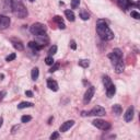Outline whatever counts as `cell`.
Here are the masks:
<instances>
[{
    "mask_svg": "<svg viewBox=\"0 0 140 140\" xmlns=\"http://www.w3.org/2000/svg\"><path fill=\"white\" fill-rule=\"evenodd\" d=\"M96 32L100 35V37L103 41H111L114 38V33L112 32V30L108 27L105 21L99 20L96 25Z\"/></svg>",
    "mask_w": 140,
    "mask_h": 140,
    "instance_id": "1",
    "label": "cell"
},
{
    "mask_svg": "<svg viewBox=\"0 0 140 140\" xmlns=\"http://www.w3.org/2000/svg\"><path fill=\"white\" fill-rule=\"evenodd\" d=\"M12 12L15 16L20 18V19H24L27 15V10L25 9L22 2L18 1V0H14L13 5H12Z\"/></svg>",
    "mask_w": 140,
    "mask_h": 140,
    "instance_id": "2",
    "label": "cell"
},
{
    "mask_svg": "<svg viewBox=\"0 0 140 140\" xmlns=\"http://www.w3.org/2000/svg\"><path fill=\"white\" fill-rule=\"evenodd\" d=\"M108 57L112 60L114 66L123 63V53H121V51L119 49V48H115V49L108 55Z\"/></svg>",
    "mask_w": 140,
    "mask_h": 140,
    "instance_id": "3",
    "label": "cell"
},
{
    "mask_svg": "<svg viewBox=\"0 0 140 140\" xmlns=\"http://www.w3.org/2000/svg\"><path fill=\"white\" fill-rule=\"evenodd\" d=\"M30 31L34 35L44 34L46 32V25L45 24H42V23H34V24H32V26L30 27Z\"/></svg>",
    "mask_w": 140,
    "mask_h": 140,
    "instance_id": "4",
    "label": "cell"
},
{
    "mask_svg": "<svg viewBox=\"0 0 140 140\" xmlns=\"http://www.w3.org/2000/svg\"><path fill=\"white\" fill-rule=\"evenodd\" d=\"M92 124H93V126L96 127V128L102 129V130H108L111 128V124L107 123L105 120H103V119H95L92 121Z\"/></svg>",
    "mask_w": 140,
    "mask_h": 140,
    "instance_id": "5",
    "label": "cell"
},
{
    "mask_svg": "<svg viewBox=\"0 0 140 140\" xmlns=\"http://www.w3.org/2000/svg\"><path fill=\"white\" fill-rule=\"evenodd\" d=\"M105 114H106L105 108H103V107L100 106V105L94 106V107L89 112V115H92V116H103V115H105Z\"/></svg>",
    "mask_w": 140,
    "mask_h": 140,
    "instance_id": "6",
    "label": "cell"
},
{
    "mask_svg": "<svg viewBox=\"0 0 140 140\" xmlns=\"http://www.w3.org/2000/svg\"><path fill=\"white\" fill-rule=\"evenodd\" d=\"M94 92H95L94 87L88 88L87 92L84 93V96H83V102H84V104H88V103H90V101L92 100V97H93V95H94Z\"/></svg>",
    "mask_w": 140,
    "mask_h": 140,
    "instance_id": "7",
    "label": "cell"
},
{
    "mask_svg": "<svg viewBox=\"0 0 140 140\" xmlns=\"http://www.w3.org/2000/svg\"><path fill=\"white\" fill-rule=\"evenodd\" d=\"M10 18L0 14V30H5L10 25Z\"/></svg>",
    "mask_w": 140,
    "mask_h": 140,
    "instance_id": "8",
    "label": "cell"
},
{
    "mask_svg": "<svg viewBox=\"0 0 140 140\" xmlns=\"http://www.w3.org/2000/svg\"><path fill=\"white\" fill-rule=\"evenodd\" d=\"M37 37H36V43L40 44L42 47L45 46L47 43H48V37H47V35L44 33V34H41V35H36Z\"/></svg>",
    "mask_w": 140,
    "mask_h": 140,
    "instance_id": "9",
    "label": "cell"
},
{
    "mask_svg": "<svg viewBox=\"0 0 140 140\" xmlns=\"http://www.w3.org/2000/svg\"><path fill=\"white\" fill-rule=\"evenodd\" d=\"M124 118H125V121H127V123H129V121L132 120V118H133V107L132 106H129L127 108V111L124 115Z\"/></svg>",
    "mask_w": 140,
    "mask_h": 140,
    "instance_id": "10",
    "label": "cell"
},
{
    "mask_svg": "<svg viewBox=\"0 0 140 140\" xmlns=\"http://www.w3.org/2000/svg\"><path fill=\"white\" fill-rule=\"evenodd\" d=\"M74 125H75V121L74 120H67V121H65V123L61 126H60V131L65 132L67 130H69Z\"/></svg>",
    "mask_w": 140,
    "mask_h": 140,
    "instance_id": "11",
    "label": "cell"
},
{
    "mask_svg": "<svg viewBox=\"0 0 140 140\" xmlns=\"http://www.w3.org/2000/svg\"><path fill=\"white\" fill-rule=\"evenodd\" d=\"M47 87L52 91H58V83L53 79H48L47 80Z\"/></svg>",
    "mask_w": 140,
    "mask_h": 140,
    "instance_id": "12",
    "label": "cell"
},
{
    "mask_svg": "<svg viewBox=\"0 0 140 140\" xmlns=\"http://www.w3.org/2000/svg\"><path fill=\"white\" fill-rule=\"evenodd\" d=\"M14 0H3V10L4 11H12V5H13Z\"/></svg>",
    "mask_w": 140,
    "mask_h": 140,
    "instance_id": "13",
    "label": "cell"
},
{
    "mask_svg": "<svg viewBox=\"0 0 140 140\" xmlns=\"http://www.w3.org/2000/svg\"><path fill=\"white\" fill-rule=\"evenodd\" d=\"M115 93H116V88H115V86L112 83L108 88H106V94L108 97H113Z\"/></svg>",
    "mask_w": 140,
    "mask_h": 140,
    "instance_id": "14",
    "label": "cell"
},
{
    "mask_svg": "<svg viewBox=\"0 0 140 140\" xmlns=\"http://www.w3.org/2000/svg\"><path fill=\"white\" fill-rule=\"evenodd\" d=\"M130 4H131L130 0H118V5L124 10H126Z\"/></svg>",
    "mask_w": 140,
    "mask_h": 140,
    "instance_id": "15",
    "label": "cell"
},
{
    "mask_svg": "<svg viewBox=\"0 0 140 140\" xmlns=\"http://www.w3.org/2000/svg\"><path fill=\"white\" fill-rule=\"evenodd\" d=\"M54 21L56 22L57 24H58V27L59 29H61V30H64V29H66V25H65V23H64V21H63V19L60 18L59 15H56L54 18Z\"/></svg>",
    "mask_w": 140,
    "mask_h": 140,
    "instance_id": "16",
    "label": "cell"
},
{
    "mask_svg": "<svg viewBox=\"0 0 140 140\" xmlns=\"http://www.w3.org/2000/svg\"><path fill=\"white\" fill-rule=\"evenodd\" d=\"M11 42H12V44H13V47L15 48V49H18V51H23V49H24V46H23V44L21 43L20 41L11 40Z\"/></svg>",
    "mask_w": 140,
    "mask_h": 140,
    "instance_id": "17",
    "label": "cell"
},
{
    "mask_svg": "<svg viewBox=\"0 0 140 140\" xmlns=\"http://www.w3.org/2000/svg\"><path fill=\"white\" fill-rule=\"evenodd\" d=\"M65 15H66V18L68 19L70 22H74L75 20H76V16H75V13L72 12L71 10H66L65 11Z\"/></svg>",
    "mask_w": 140,
    "mask_h": 140,
    "instance_id": "18",
    "label": "cell"
},
{
    "mask_svg": "<svg viewBox=\"0 0 140 140\" xmlns=\"http://www.w3.org/2000/svg\"><path fill=\"white\" fill-rule=\"evenodd\" d=\"M79 14H80V18H81V19L84 20V21H87V20L90 19V14L88 13V11H86L84 9H81V10H80V13H79Z\"/></svg>",
    "mask_w": 140,
    "mask_h": 140,
    "instance_id": "19",
    "label": "cell"
},
{
    "mask_svg": "<svg viewBox=\"0 0 140 140\" xmlns=\"http://www.w3.org/2000/svg\"><path fill=\"white\" fill-rule=\"evenodd\" d=\"M33 106V103L31 102H21L19 105H18V108L19 109H23V108H26V107H32Z\"/></svg>",
    "mask_w": 140,
    "mask_h": 140,
    "instance_id": "20",
    "label": "cell"
},
{
    "mask_svg": "<svg viewBox=\"0 0 140 140\" xmlns=\"http://www.w3.org/2000/svg\"><path fill=\"white\" fill-rule=\"evenodd\" d=\"M38 75H40V70L38 68H33L32 69V72H31V77H32V80H37V78H38Z\"/></svg>",
    "mask_w": 140,
    "mask_h": 140,
    "instance_id": "21",
    "label": "cell"
},
{
    "mask_svg": "<svg viewBox=\"0 0 140 140\" xmlns=\"http://www.w3.org/2000/svg\"><path fill=\"white\" fill-rule=\"evenodd\" d=\"M29 47H31L33 51H40L41 48H42V46L40 44L36 43V42H30V43H29Z\"/></svg>",
    "mask_w": 140,
    "mask_h": 140,
    "instance_id": "22",
    "label": "cell"
},
{
    "mask_svg": "<svg viewBox=\"0 0 140 140\" xmlns=\"http://www.w3.org/2000/svg\"><path fill=\"white\" fill-rule=\"evenodd\" d=\"M103 83H104L105 89H106V88H108V87L112 84V80H111V78H109L108 76H104V77H103Z\"/></svg>",
    "mask_w": 140,
    "mask_h": 140,
    "instance_id": "23",
    "label": "cell"
},
{
    "mask_svg": "<svg viewBox=\"0 0 140 140\" xmlns=\"http://www.w3.org/2000/svg\"><path fill=\"white\" fill-rule=\"evenodd\" d=\"M79 66L82 67V68H88V67L90 66V61L88 59H81V60H79Z\"/></svg>",
    "mask_w": 140,
    "mask_h": 140,
    "instance_id": "24",
    "label": "cell"
},
{
    "mask_svg": "<svg viewBox=\"0 0 140 140\" xmlns=\"http://www.w3.org/2000/svg\"><path fill=\"white\" fill-rule=\"evenodd\" d=\"M121 106L119 105V104H115L114 106H113V112H114V114H116V115H119V114H121Z\"/></svg>",
    "mask_w": 140,
    "mask_h": 140,
    "instance_id": "25",
    "label": "cell"
},
{
    "mask_svg": "<svg viewBox=\"0 0 140 140\" xmlns=\"http://www.w3.org/2000/svg\"><path fill=\"white\" fill-rule=\"evenodd\" d=\"M57 53V46L56 45H54L49 48V51H48V54H49V56H53V55H55Z\"/></svg>",
    "mask_w": 140,
    "mask_h": 140,
    "instance_id": "26",
    "label": "cell"
},
{
    "mask_svg": "<svg viewBox=\"0 0 140 140\" xmlns=\"http://www.w3.org/2000/svg\"><path fill=\"white\" fill-rule=\"evenodd\" d=\"M58 68H59V64H57V63H54L53 65H52V68L49 69V72H55V71H57L58 70Z\"/></svg>",
    "mask_w": 140,
    "mask_h": 140,
    "instance_id": "27",
    "label": "cell"
},
{
    "mask_svg": "<svg viewBox=\"0 0 140 140\" xmlns=\"http://www.w3.org/2000/svg\"><path fill=\"white\" fill-rule=\"evenodd\" d=\"M80 3V0H71V8L72 9H77Z\"/></svg>",
    "mask_w": 140,
    "mask_h": 140,
    "instance_id": "28",
    "label": "cell"
},
{
    "mask_svg": "<svg viewBox=\"0 0 140 140\" xmlns=\"http://www.w3.org/2000/svg\"><path fill=\"white\" fill-rule=\"evenodd\" d=\"M45 63H46V65H48V66H52L55 61H54V59H53L52 56H48V57L45 58Z\"/></svg>",
    "mask_w": 140,
    "mask_h": 140,
    "instance_id": "29",
    "label": "cell"
},
{
    "mask_svg": "<svg viewBox=\"0 0 140 140\" xmlns=\"http://www.w3.org/2000/svg\"><path fill=\"white\" fill-rule=\"evenodd\" d=\"M32 119V117L30 116V115H24V116L21 117V121L22 123H27V121H30Z\"/></svg>",
    "mask_w": 140,
    "mask_h": 140,
    "instance_id": "30",
    "label": "cell"
},
{
    "mask_svg": "<svg viewBox=\"0 0 140 140\" xmlns=\"http://www.w3.org/2000/svg\"><path fill=\"white\" fill-rule=\"evenodd\" d=\"M15 57H16V55H15L14 53H12V54L9 55V56H7L5 60H7V61H12V60H14V59H15Z\"/></svg>",
    "mask_w": 140,
    "mask_h": 140,
    "instance_id": "31",
    "label": "cell"
},
{
    "mask_svg": "<svg viewBox=\"0 0 140 140\" xmlns=\"http://www.w3.org/2000/svg\"><path fill=\"white\" fill-rule=\"evenodd\" d=\"M131 16H132V18H135V19H137V20L140 19V14L138 13L137 11H131Z\"/></svg>",
    "mask_w": 140,
    "mask_h": 140,
    "instance_id": "32",
    "label": "cell"
},
{
    "mask_svg": "<svg viewBox=\"0 0 140 140\" xmlns=\"http://www.w3.org/2000/svg\"><path fill=\"white\" fill-rule=\"evenodd\" d=\"M57 138H59V133H58L57 131L53 132V135L51 136V139H52V140H55V139H57Z\"/></svg>",
    "mask_w": 140,
    "mask_h": 140,
    "instance_id": "33",
    "label": "cell"
},
{
    "mask_svg": "<svg viewBox=\"0 0 140 140\" xmlns=\"http://www.w3.org/2000/svg\"><path fill=\"white\" fill-rule=\"evenodd\" d=\"M70 47H71L74 51L77 48V45H76V42H75V41H70Z\"/></svg>",
    "mask_w": 140,
    "mask_h": 140,
    "instance_id": "34",
    "label": "cell"
},
{
    "mask_svg": "<svg viewBox=\"0 0 140 140\" xmlns=\"http://www.w3.org/2000/svg\"><path fill=\"white\" fill-rule=\"evenodd\" d=\"M25 95H27L29 97H32L33 96V92L32 91H25Z\"/></svg>",
    "mask_w": 140,
    "mask_h": 140,
    "instance_id": "35",
    "label": "cell"
},
{
    "mask_svg": "<svg viewBox=\"0 0 140 140\" xmlns=\"http://www.w3.org/2000/svg\"><path fill=\"white\" fill-rule=\"evenodd\" d=\"M2 123H3V118H2V117H0V127L2 126Z\"/></svg>",
    "mask_w": 140,
    "mask_h": 140,
    "instance_id": "36",
    "label": "cell"
},
{
    "mask_svg": "<svg viewBox=\"0 0 140 140\" xmlns=\"http://www.w3.org/2000/svg\"><path fill=\"white\" fill-rule=\"evenodd\" d=\"M29 1H31V2H34V1H35V0H29Z\"/></svg>",
    "mask_w": 140,
    "mask_h": 140,
    "instance_id": "37",
    "label": "cell"
}]
</instances>
